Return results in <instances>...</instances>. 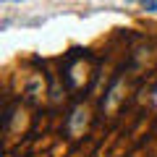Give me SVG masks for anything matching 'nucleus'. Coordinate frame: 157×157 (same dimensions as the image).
I'll use <instances>...</instances> for the list:
<instances>
[{"mask_svg":"<svg viewBox=\"0 0 157 157\" xmlns=\"http://www.w3.org/2000/svg\"><path fill=\"white\" fill-rule=\"evenodd\" d=\"M141 6H144L147 11H157V0H141Z\"/></svg>","mask_w":157,"mask_h":157,"instance_id":"f257e3e1","label":"nucleus"}]
</instances>
